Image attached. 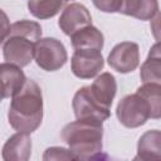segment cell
Returning <instances> with one entry per match:
<instances>
[{"label": "cell", "instance_id": "4", "mask_svg": "<svg viewBox=\"0 0 161 161\" xmlns=\"http://www.w3.org/2000/svg\"><path fill=\"white\" fill-rule=\"evenodd\" d=\"M116 114L125 127L136 128L145 125L147 119L151 118V109L147 101L136 92L135 94L123 97L118 102Z\"/></svg>", "mask_w": 161, "mask_h": 161}, {"label": "cell", "instance_id": "15", "mask_svg": "<svg viewBox=\"0 0 161 161\" xmlns=\"http://www.w3.org/2000/svg\"><path fill=\"white\" fill-rule=\"evenodd\" d=\"M72 45L74 49H96L103 48V34L92 24L78 29L70 35Z\"/></svg>", "mask_w": 161, "mask_h": 161}, {"label": "cell", "instance_id": "13", "mask_svg": "<svg viewBox=\"0 0 161 161\" xmlns=\"http://www.w3.org/2000/svg\"><path fill=\"white\" fill-rule=\"evenodd\" d=\"M118 13L140 19L151 20L158 14L157 0H121Z\"/></svg>", "mask_w": 161, "mask_h": 161}, {"label": "cell", "instance_id": "3", "mask_svg": "<svg viewBox=\"0 0 161 161\" xmlns=\"http://www.w3.org/2000/svg\"><path fill=\"white\" fill-rule=\"evenodd\" d=\"M40 36L42 26L36 21L24 19L11 24L3 48L5 60L20 68L26 67L34 58V45Z\"/></svg>", "mask_w": 161, "mask_h": 161}, {"label": "cell", "instance_id": "12", "mask_svg": "<svg viewBox=\"0 0 161 161\" xmlns=\"http://www.w3.org/2000/svg\"><path fill=\"white\" fill-rule=\"evenodd\" d=\"M31 155V140L29 133L18 132L13 135L3 147L5 161H26Z\"/></svg>", "mask_w": 161, "mask_h": 161}, {"label": "cell", "instance_id": "11", "mask_svg": "<svg viewBox=\"0 0 161 161\" xmlns=\"http://www.w3.org/2000/svg\"><path fill=\"white\" fill-rule=\"evenodd\" d=\"M89 93L93 99L99 103L102 107L111 109L112 101L117 92V83L114 77L111 73H102L96 78V80L88 86Z\"/></svg>", "mask_w": 161, "mask_h": 161}, {"label": "cell", "instance_id": "18", "mask_svg": "<svg viewBox=\"0 0 161 161\" xmlns=\"http://www.w3.org/2000/svg\"><path fill=\"white\" fill-rule=\"evenodd\" d=\"M148 103L151 109V118H160L161 116V86L160 83H143L136 91Z\"/></svg>", "mask_w": 161, "mask_h": 161}, {"label": "cell", "instance_id": "21", "mask_svg": "<svg viewBox=\"0 0 161 161\" xmlns=\"http://www.w3.org/2000/svg\"><path fill=\"white\" fill-rule=\"evenodd\" d=\"M10 21L4 10L0 9V45L6 40L10 33Z\"/></svg>", "mask_w": 161, "mask_h": 161}, {"label": "cell", "instance_id": "1", "mask_svg": "<svg viewBox=\"0 0 161 161\" xmlns=\"http://www.w3.org/2000/svg\"><path fill=\"white\" fill-rule=\"evenodd\" d=\"M11 98L13 101L8 112L10 126L18 132H34L43 119V96L40 87L33 79H26L23 88Z\"/></svg>", "mask_w": 161, "mask_h": 161}, {"label": "cell", "instance_id": "7", "mask_svg": "<svg viewBox=\"0 0 161 161\" xmlns=\"http://www.w3.org/2000/svg\"><path fill=\"white\" fill-rule=\"evenodd\" d=\"M104 62L101 50L74 49L72 57V72L80 79H89L97 75L103 68Z\"/></svg>", "mask_w": 161, "mask_h": 161}, {"label": "cell", "instance_id": "6", "mask_svg": "<svg viewBox=\"0 0 161 161\" xmlns=\"http://www.w3.org/2000/svg\"><path fill=\"white\" fill-rule=\"evenodd\" d=\"M72 106L77 119L103 123V121H106L111 114L109 109L102 107L93 99V97L89 93L88 86L82 87L77 91V93L73 97Z\"/></svg>", "mask_w": 161, "mask_h": 161}, {"label": "cell", "instance_id": "19", "mask_svg": "<svg viewBox=\"0 0 161 161\" xmlns=\"http://www.w3.org/2000/svg\"><path fill=\"white\" fill-rule=\"evenodd\" d=\"M43 160H75L73 153L64 147H49L43 155Z\"/></svg>", "mask_w": 161, "mask_h": 161}, {"label": "cell", "instance_id": "22", "mask_svg": "<svg viewBox=\"0 0 161 161\" xmlns=\"http://www.w3.org/2000/svg\"><path fill=\"white\" fill-rule=\"evenodd\" d=\"M1 99H3V98H1V97H0V102H1Z\"/></svg>", "mask_w": 161, "mask_h": 161}, {"label": "cell", "instance_id": "10", "mask_svg": "<svg viewBox=\"0 0 161 161\" xmlns=\"http://www.w3.org/2000/svg\"><path fill=\"white\" fill-rule=\"evenodd\" d=\"M25 74L20 67L13 63L0 64V97L10 98L25 84Z\"/></svg>", "mask_w": 161, "mask_h": 161}, {"label": "cell", "instance_id": "14", "mask_svg": "<svg viewBox=\"0 0 161 161\" xmlns=\"http://www.w3.org/2000/svg\"><path fill=\"white\" fill-rule=\"evenodd\" d=\"M161 133L158 130H152L145 132L137 143V156L136 160L143 161H160L161 160Z\"/></svg>", "mask_w": 161, "mask_h": 161}, {"label": "cell", "instance_id": "8", "mask_svg": "<svg viewBox=\"0 0 161 161\" xmlns=\"http://www.w3.org/2000/svg\"><path fill=\"white\" fill-rule=\"evenodd\" d=\"M140 63V49L133 42H122L113 47L108 55V64L118 73L126 74L135 70Z\"/></svg>", "mask_w": 161, "mask_h": 161}, {"label": "cell", "instance_id": "9", "mask_svg": "<svg viewBox=\"0 0 161 161\" xmlns=\"http://www.w3.org/2000/svg\"><path fill=\"white\" fill-rule=\"evenodd\" d=\"M91 24H92V16L88 9L78 3H72L67 5L58 21L59 28L63 30L64 34L69 36L78 29Z\"/></svg>", "mask_w": 161, "mask_h": 161}, {"label": "cell", "instance_id": "20", "mask_svg": "<svg viewBox=\"0 0 161 161\" xmlns=\"http://www.w3.org/2000/svg\"><path fill=\"white\" fill-rule=\"evenodd\" d=\"M94 6L103 13H118L121 0H92Z\"/></svg>", "mask_w": 161, "mask_h": 161}, {"label": "cell", "instance_id": "16", "mask_svg": "<svg viewBox=\"0 0 161 161\" xmlns=\"http://www.w3.org/2000/svg\"><path fill=\"white\" fill-rule=\"evenodd\" d=\"M140 77L143 83H160L161 80V55H160L158 43H156L151 48L147 59L143 62L141 67Z\"/></svg>", "mask_w": 161, "mask_h": 161}, {"label": "cell", "instance_id": "5", "mask_svg": "<svg viewBox=\"0 0 161 161\" xmlns=\"http://www.w3.org/2000/svg\"><path fill=\"white\" fill-rule=\"evenodd\" d=\"M34 59L42 69L54 72L67 63L68 55L60 40L55 38H40L34 45Z\"/></svg>", "mask_w": 161, "mask_h": 161}, {"label": "cell", "instance_id": "17", "mask_svg": "<svg viewBox=\"0 0 161 161\" xmlns=\"http://www.w3.org/2000/svg\"><path fill=\"white\" fill-rule=\"evenodd\" d=\"M69 0H29L28 9L38 19H49L57 15Z\"/></svg>", "mask_w": 161, "mask_h": 161}, {"label": "cell", "instance_id": "2", "mask_svg": "<svg viewBox=\"0 0 161 161\" xmlns=\"http://www.w3.org/2000/svg\"><path fill=\"white\" fill-rule=\"evenodd\" d=\"M102 123L77 119L62 130V140L68 145L75 160H94L102 157Z\"/></svg>", "mask_w": 161, "mask_h": 161}]
</instances>
